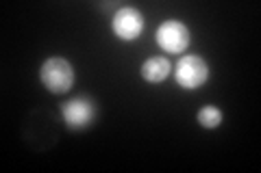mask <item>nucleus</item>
Instances as JSON below:
<instances>
[{"label": "nucleus", "instance_id": "f257e3e1", "mask_svg": "<svg viewBox=\"0 0 261 173\" xmlns=\"http://www.w3.org/2000/svg\"><path fill=\"white\" fill-rule=\"evenodd\" d=\"M39 80L55 95L68 93L74 87V67L63 56H50L39 67Z\"/></svg>", "mask_w": 261, "mask_h": 173}, {"label": "nucleus", "instance_id": "f03ea898", "mask_svg": "<svg viewBox=\"0 0 261 173\" xmlns=\"http://www.w3.org/2000/svg\"><path fill=\"white\" fill-rule=\"evenodd\" d=\"M209 78V65L207 61L198 54H185L178 59L176 70H174V80L181 89L194 91L200 89Z\"/></svg>", "mask_w": 261, "mask_h": 173}, {"label": "nucleus", "instance_id": "7ed1b4c3", "mask_svg": "<svg viewBox=\"0 0 261 173\" xmlns=\"http://www.w3.org/2000/svg\"><path fill=\"white\" fill-rule=\"evenodd\" d=\"M98 104L92 97H72L65 104H61V117L70 130H85L96 121Z\"/></svg>", "mask_w": 261, "mask_h": 173}, {"label": "nucleus", "instance_id": "20e7f679", "mask_svg": "<svg viewBox=\"0 0 261 173\" xmlns=\"http://www.w3.org/2000/svg\"><path fill=\"white\" fill-rule=\"evenodd\" d=\"M192 41L190 35V28L185 26L181 20H166L159 24L157 28V44L163 52H170V54H181L187 50Z\"/></svg>", "mask_w": 261, "mask_h": 173}, {"label": "nucleus", "instance_id": "39448f33", "mask_svg": "<svg viewBox=\"0 0 261 173\" xmlns=\"http://www.w3.org/2000/svg\"><path fill=\"white\" fill-rule=\"evenodd\" d=\"M111 30L122 41H135L144 30V15L133 7H120L113 13Z\"/></svg>", "mask_w": 261, "mask_h": 173}, {"label": "nucleus", "instance_id": "423d86ee", "mask_svg": "<svg viewBox=\"0 0 261 173\" xmlns=\"http://www.w3.org/2000/svg\"><path fill=\"white\" fill-rule=\"evenodd\" d=\"M170 72H172V65L166 56H150L142 63V78L146 82H152V85L163 82L170 76Z\"/></svg>", "mask_w": 261, "mask_h": 173}, {"label": "nucleus", "instance_id": "0eeeda50", "mask_svg": "<svg viewBox=\"0 0 261 173\" xmlns=\"http://www.w3.org/2000/svg\"><path fill=\"white\" fill-rule=\"evenodd\" d=\"M196 119H198V123L202 128L214 130L218 126H222V111H220L218 106H214V104H207V106H202V109L196 113Z\"/></svg>", "mask_w": 261, "mask_h": 173}]
</instances>
